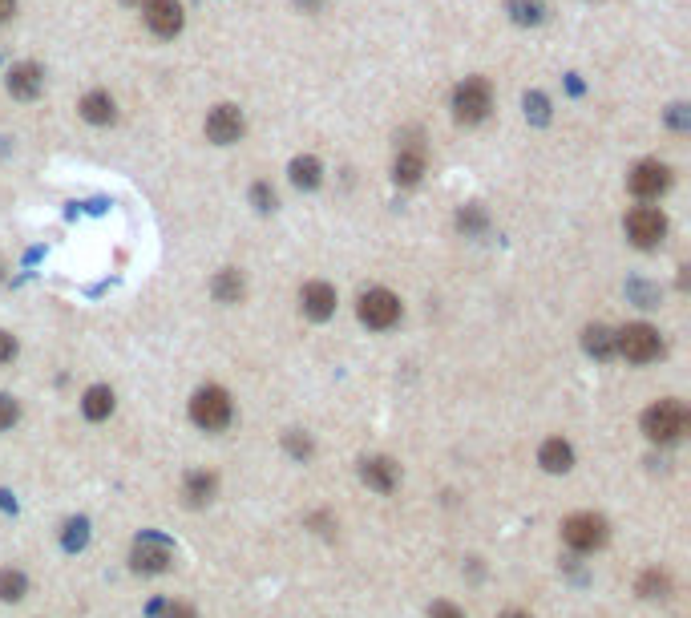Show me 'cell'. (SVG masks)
<instances>
[{
	"label": "cell",
	"instance_id": "5bb4252c",
	"mask_svg": "<svg viewBox=\"0 0 691 618\" xmlns=\"http://www.w3.org/2000/svg\"><path fill=\"white\" fill-rule=\"evenodd\" d=\"M41 85H45V77H41V69L29 65V61L17 65V69L9 73V93H13V97H25V101H29V97L41 93Z\"/></svg>",
	"mask_w": 691,
	"mask_h": 618
},
{
	"label": "cell",
	"instance_id": "44dd1931",
	"mask_svg": "<svg viewBox=\"0 0 691 618\" xmlns=\"http://www.w3.org/2000/svg\"><path fill=\"white\" fill-rule=\"evenodd\" d=\"M291 182L304 186V190L320 186V162H316V158H295V162H291Z\"/></svg>",
	"mask_w": 691,
	"mask_h": 618
},
{
	"label": "cell",
	"instance_id": "f546056e",
	"mask_svg": "<svg viewBox=\"0 0 691 618\" xmlns=\"http://www.w3.org/2000/svg\"><path fill=\"white\" fill-rule=\"evenodd\" d=\"M429 618H465V610L453 606V602H433L429 606Z\"/></svg>",
	"mask_w": 691,
	"mask_h": 618
},
{
	"label": "cell",
	"instance_id": "8d00e7d4",
	"mask_svg": "<svg viewBox=\"0 0 691 618\" xmlns=\"http://www.w3.org/2000/svg\"><path fill=\"white\" fill-rule=\"evenodd\" d=\"M130 5H142V0H130Z\"/></svg>",
	"mask_w": 691,
	"mask_h": 618
},
{
	"label": "cell",
	"instance_id": "f1b7e54d",
	"mask_svg": "<svg viewBox=\"0 0 691 618\" xmlns=\"http://www.w3.org/2000/svg\"><path fill=\"white\" fill-rule=\"evenodd\" d=\"M65 530H69V534H65V546H69V550H81V546H85V522H69Z\"/></svg>",
	"mask_w": 691,
	"mask_h": 618
},
{
	"label": "cell",
	"instance_id": "d6a6232c",
	"mask_svg": "<svg viewBox=\"0 0 691 618\" xmlns=\"http://www.w3.org/2000/svg\"><path fill=\"white\" fill-rule=\"evenodd\" d=\"M13 9H17V0H0V21H9Z\"/></svg>",
	"mask_w": 691,
	"mask_h": 618
},
{
	"label": "cell",
	"instance_id": "e0dca14e",
	"mask_svg": "<svg viewBox=\"0 0 691 618\" xmlns=\"http://www.w3.org/2000/svg\"><path fill=\"white\" fill-rule=\"evenodd\" d=\"M81 118L93 122V126L114 122V101H110V93H89V97L81 101Z\"/></svg>",
	"mask_w": 691,
	"mask_h": 618
},
{
	"label": "cell",
	"instance_id": "484cf974",
	"mask_svg": "<svg viewBox=\"0 0 691 618\" xmlns=\"http://www.w3.org/2000/svg\"><path fill=\"white\" fill-rule=\"evenodd\" d=\"M17 417H21V408H17V400H13V396H5V392H0V429H13V425H17Z\"/></svg>",
	"mask_w": 691,
	"mask_h": 618
},
{
	"label": "cell",
	"instance_id": "4fadbf2b",
	"mask_svg": "<svg viewBox=\"0 0 691 618\" xmlns=\"http://www.w3.org/2000/svg\"><path fill=\"white\" fill-rule=\"evenodd\" d=\"M360 477H364V485H372V489H380V493H392V489H397L401 469L392 465L388 457H368V461L360 465Z\"/></svg>",
	"mask_w": 691,
	"mask_h": 618
},
{
	"label": "cell",
	"instance_id": "277c9868",
	"mask_svg": "<svg viewBox=\"0 0 691 618\" xmlns=\"http://www.w3.org/2000/svg\"><path fill=\"white\" fill-rule=\"evenodd\" d=\"M489 106H493L489 81H481V77H465V81L457 85V93H453V114H457V122L473 126V122H481V118L489 114Z\"/></svg>",
	"mask_w": 691,
	"mask_h": 618
},
{
	"label": "cell",
	"instance_id": "9c48e42d",
	"mask_svg": "<svg viewBox=\"0 0 691 618\" xmlns=\"http://www.w3.org/2000/svg\"><path fill=\"white\" fill-rule=\"evenodd\" d=\"M631 190L639 194V198H655V194H663L667 186H671V170L663 166V162H639L635 170H631Z\"/></svg>",
	"mask_w": 691,
	"mask_h": 618
},
{
	"label": "cell",
	"instance_id": "8fae6325",
	"mask_svg": "<svg viewBox=\"0 0 691 618\" xmlns=\"http://www.w3.org/2000/svg\"><path fill=\"white\" fill-rule=\"evenodd\" d=\"M146 25L158 37H174L182 29V5L178 0H146Z\"/></svg>",
	"mask_w": 691,
	"mask_h": 618
},
{
	"label": "cell",
	"instance_id": "d6986e66",
	"mask_svg": "<svg viewBox=\"0 0 691 618\" xmlns=\"http://www.w3.org/2000/svg\"><path fill=\"white\" fill-rule=\"evenodd\" d=\"M215 473H190L186 477V501L190 505H203V501H211L215 497Z\"/></svg>",
	"mask_w": 691,
	"mask_h": 618
},
{
	"label": "cell",
	"instance_id": "cb8c5ba5",
	"mask_svg": "<svg viewBox=\"0 0 691 618\" xmlns=\"http://www.w3.org/2000/svg\"><path fill=\"white\" fill-rule=\"evenodd\" d=\"M639 594H643V598H667V594H671V578H667L663 570H647V574L639 578Z\"/></svg>",
	"mask_w": 691,
	"mask_h": 618
},
{
	"label": "cell",
	"instance_id": "30bf717a",
	"mask_svg": "<svg viewBox=\"0 0 691 618\" xmlns=\"http://www.w3.org/2000/svg\"><path fill=\"white\" fill-rule=\"evenodd\" d=\"M207 138L219 142V146L239 142V138H243V114H239L235 106H219V110H211V118H207Z\"/></svg>",
	"mask_w": 691,
	"mask_h": 618
},
{
	"label": "cell",
	"instance_id": "836d02e7",
	"mask_svg": "<svg viewBox=\"0 0 691 618\" xmlns=\"http://www.w3.org/2000/svg\"><path fill=\"white\" fill-rule=\"evenodd\" d=\"M461 227H481V215H477V211H465V215H461Z\"/></svg>",
	"mask_w": 691,
	"mask_h": 618
},
{
	"label": "cell",
	"instance_id": "d590c367",
	"mask_svg": "<svg viewBox=\"0 0 691 618\" xmlns=\"http://www.w3.org/2000/svg\"><path fill=\"white\" fill-rule=\"evenodd\" d=\"M300 5H308V9H316V5H320V0H300Z\"/></svg>",
	"mask_w": 691,
	"mask_h": 618
},
{
	"label": "cell",
	"instance_id": "603a6c76",
	"mask_svg": "<svg viewBox=\"0 0 691 618\" xmlns=\"http://www.w3.org/2000/svg\"><path fill=\"white\" fill-rule=\"evenodd\" d=\"M215 295H219L223 303H239V299H243V275H239V271H223V275L215 279Z\"/></svg>",
	"mask_w": 691,
	"mask_h": 618
},
{
	"label": "cell",
	"instance_id": "ba28073f",
	"mask_svg": "<svg viewBox=\"0 0 691 618\" xmlns=\"http://www.w3.org/2000/svg\"><path fill=\"white\" fill-rule=\"evenodd\" d=\"M130 562H134V570H138V574H162V570L174 562V550H170V542H166V538L146 534V538H138V542H134Z\"/></svg>",
	"mask_w": 691,
	"mask_h": 618
},
{
	"label": "cell",
	"instance_id": "7402d4cb",
	"mask_svg": "<svg viewBox=\"0 0 691 618\" xmlns=\"http://www.w3.org/2000/svg\"><path fill=\"white\" fill-rule=\"evenodd\" d=\"M29 590V578L21 570H0V598L5 602H21Z\"/></svg>",
	"mask_w": 691,
	"mask_h": 618
},
{
	"label": "cell",
	"instance_id": "8992f818",
	"mask_svg": "<svg viewBox=\"0 0 691 618\" xmlns=\"http://www.w3.org/2000/svg\"><path fill=\"white\" fill-rule=\"evenodd\" d=\"M360 320H364L368 328H376V332L392 328V324L401 320V299L392 295V291H384V287L364 291V295H360Z\"/></svg>",
	"mask_w": 691,
	"mask_h": 618
},
{
	"label": "cell",
	"instance_id": "ac0fdd59",
	"mask_svg": "<svg viewBox=\"0 0 691 618\" xmlns=\"http://www.w3.org/2000/svg\"><path fill=\"white\" fill-rule=\"evenodd\" d=\"M582 344H586V352H590V356H599V360L615 356V336H611V332H607L603 324L586 328V332H582Z\"/></svg>",
	"mask_w": 691,
	"mask_h": 618
},
{
	"label": "cell",
	"instance_id": "7c38bea8",
	"mask_svg": "<svg viewBox=\"0 0 691 618\" xmlns=\"http://www.w3.org/2000/svg\"><path fill=\"white\" fill-rule=\"evenodd\" d=\"M300 307H304V316L308 320H328L336 312V287L328 283H308L300 291Z\"/></svg>",
	"mask_w": 691,
	"mask_h": 618
},
{
	"label": "cell",
	"instance_id": "6da1fadb",
	"mask_svg": "<svg viewBox=\"0 0 691 618\" xmlns=\"http://www.w3.org/2000/svg\"><path fill=\"white\" fill-rule=\"evenodd\" d=\"M687 425H691V417H687V408H683L679 400H655V404L643 412V433H647L651 441H659V445L679 441V437L687 433Z\"/></svg>",
	"mask_w": 691,
	"mask_h": 618
},
{
	"label": "cell",
	"instance_id": "5b68a950",
	"mask_svg": "<svg viewBox=\"0 0 691 618\" xmlns=\"http://www.w3.org/2000/svg\"><path fill=\"white\" fill-rule=\"evenodd\" d=\"M615 352L627 356L631 364H647V360H655V356L663 352V340H659V332L647 328V324H627V328L615 336Z\"/></svg>",
	"mask_w": 691,
	"mask_h": 618
},
{
	"label": "cell",
	"instance_id": "3957f363",
	"mask_svg": "<svg viewBox=\"0 0 691 618\" xmlns=\"http://www.w3.org/2000/svg\"><path fill=\"white\" fill-rule=\"evenodd\" d=\"M562 542L578 554H590V550H599L607 542V522L599 518V513H574V518L562 522Z\"/></svg>",
	"mask_w": 691,
	"mask_h": 618
},
{
	"label": "cell",
	"instance_id": "ffe728a7",
	"mask_svg": "<svg viewBox=\"0 0 691 618\" xmlns=\"http://www.w3.org/2000/svg\"><path fill=\"white\" fill-rule=\"evenodd\" d=\"M421 174H425V154L421 150H401V158H397V182L413 186Z\"/></svg>",
	"mask_w": 691,
	"mask_h": 618
},
{
	"label": "cell",
	"instance_id": "2e32d148",
	"mask_svg": "<svg viewBox=\"0 0 691 618\" xmlns=\"http://www.w3.org/2000/svg\"><path fill=\"white\" fill-rule=\"evenodd\" d=\"M81 408H85V417H89V421H106L110 412H114V392H110L106 384H93V388L85 392Z\"/></svg>",
	"mask_w": 691,
	"mask_h": 618
},
{
	"label": "cell",
	"instance_id": "d4e9b609",
	"mask_svg": "<svg viewBox=\"0 0 691 618\" xmlns=\"http://www.w3.org/2000/svg\"><path fill=\"white\" fill-rule=\"evenodd\" d=\"M510 13H514L518 25H538L546 5H542V0H510Z\"/></svg>",
	"mask_w": 691,
	"mask_h": 618
},
{
	"label": "cell",
	"instance_id": "4316f807",
	"mask_svg": "<svg viewBox=\"0 0 691 618\" xmlns=\"http://www.w3.org/2000/svg\"><path fill=\"white\" fill-rule=\"evenodd\" d=\"M251 202L259 206V211H271V206H275V190H271L267 182H255V186H251Z\"/></svg>",
	"mask_w": 691,
	"mask_h": 618
},
{
	"label": "cell",
	"instance_id": "e575fe53",
	"mask_svg": "<svg viewBox=\"0 0 691 618\" xmlns=\"http://www.w3.org/2000/svg\"><path fill=\"white\" fill-rule=\"evenodd\" d=\"M502 618H530V614H526V610H506Z\"/></svg>",
	"mask_w": 691,
	"mask_h": 618
},
{
	"label": "cell",
	"instance_id": "52a82bcc",
	"mask_svg": "<svg viewBox=\"0 0 691 618\" xmlns=\"http://www.w3.org/2000/svg\"><path fill=\"white\" fill-rule=\"evenodd\" d=\"M627 235L635 247H659L663 235H667V219L659 211H651V206H635V211L627 215Z\"/></svg>",
	"mask_w": 691,
	"mask_h": 618
},
{
	"label": "cell",
	"instance_id": "4dcf8cb0",
	"mask_svg": "<svg viewBox=\"0 0 691 618\" xmlns=\"http://www.w3.org/2000/svg\"><path fill=\"white\" fill-rule=\"evenodd\" d=\"M287 449H291L295 457H312V441L300 437V433H287Z\"/></svg>",
	"mask_w": 691,
	"mask_h": 618
},
{
	"label": "cell",
	"instance_id": "1f68e13d",
	"mask_svg": "<svg viewBox=\"0 0 691 618\" xmlns=\"http://www.w3.org/2000/svg\"><path fill=\"white\" fill-rule=\"evenodd\" d=\"M13 356H17V340L9 332H0V364H13Z\"/></svg>",
	"mask_w": 691,
	"mask_h": 618
},
{
	"label": "cell",
	"instance_id": "83f0119b",
	"mask_svg": "<svg viewBox=\"0 0 691 618\" xmlns=\"http://www.w3.org/2000/svg\"><path fill=\"white\" fill-rule=\"evenodd\" d=\"M154 618H194V610H190L186 602H162Z\"/></svg>",
	"mask_w": 691,
	"mask_h": 618
},
{
	"label": "cell",
	"instance_id": "9a60e30c",
	"mask_svg": "<svg viewBox=\"0 0 691 618\" xmlns=\"http://www.w3.org/2000/svg\"><path fill=\"white\" fill-rule=\"evenodd\" d=\"M538 461H542V469H546V473H566V469L574 465V449H570L562 437H550V441L542 445Z\"/></svg>",
	"mask_w": 691,
	"mask_h": 618
},
{
	"label": "cell",
	"instance_id": "7a4b0ae2",
	"mask_svg": "<svg viewBox=\"0 0 691 618\" xmlns=\"http://www.w3.org/2000/svg\"><path fill=\"white\" fill-rule=\"evenodd\" d=\"M190 421L199 425V429H207V433L227 429V421H231V396L223 388H215V384L199 388V392L190 396Z\"/></svg>",
	"mask_w": 691,
	"mask_h": 618
}]
</instances>
